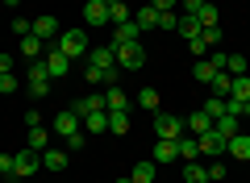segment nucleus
I'll return each mask as SVG.
<instances>
[{"instance_id":"37","label":"nucleus","mask_w":250,"mask_h":183,"mask_svg":"<svg viewBox=\"0 0 250 183\" xmlns=\"http://www.w3.org/2000/svg\"><path fill=\"white\" fill-rule=\"evenodd\" d=\"M188 46H192V59H208V42H205V38H188Z\"/></svg>"},{"instance_id":"26","label":"nucleus","mask_w":250,"mask_h":183,"mask_svg":"<svg viewBox=\"0 0 250 183\" xmlns=\"http://www.w3.org/2000/svg\"><path fill=\"white\" fill-rule=\"evenodd\" d=\"M229 100H250V75H233V83H229Z\"/></svg>"},{"instance_id":"14","label":"nucleus","mask_w":250,"mask_h":183,"mask_svg":"<svg viewBox=\"0 0 250 183\" xmlns=\"http://www.w3.org/2000/svg\"><path fill=\"white\" fill-rule=\"evenodd\" d=\"M83 21L88 25H108V4L104 0H88L83 4Z\"/></svg>"},{"instance_id":"13","label":"nucleus","mask_w":250,"mask_h":183,"mask_svg":"<svg viewBox=\"0 0 250 183\" xmlns=\"http://www.w3.org/2000/svg\"><path fill=\"white\" fill-rule=\"evenodd\" d=\"M200 154H208V158H217V154H225V138L217 129H208V133H200Z\"/></svg>"},{"instance_id":"35","label":"nucleus","mask_w":250,"mask_h":183,"mask_svg":"<svg viewBox=\"0 0 250 183\" xmlns=\"http://www.w3.org/2000/svg\"><path fill=\"white\" fill-rule=\"evenodd\" d=\"M179 34H184V38H196V34H200V21H196V17H184V13H179Z\"/></svg>"},{"instance_id":"48","label":"nucleus","mask_w":250,"mask_h":183,"mask_svg":"<svg viewBox=\"0 0 250 183\" xmlns=\"http://www.w3.org/2000/svg\"><path fill=\"white\" fill-rule=\"evenodd\" d=\"M34 125H42V113H38V108H29V113H25V129H34Z\"/></svg>"},{"instance_id":"25","label":"nucleus","mask_w":250,"mask_h":183,"mask_svg":"<svg viewBox=\"0 0 250 183\" xmlns=\"http://www.w3.org/2000/svg\"><path fill=\"white\" fill-rule=\"evenodd\" d=\"M154 158H159V163H175V158H179L175 142H171V138H159V146H154Z\"/></svg>"},{"instance_id":"10","label":"nucleus","mask_w":250,"mask_h":183,"mask_svg":"<svg viewBox=\"0 0 250 183\" xmlns=\"http://www.w3.org/2000/svg\"><path fill=\"white\" fill-rule=\"evenodd\" d=\"M46 50H50V42H42L38 34H25L21 38V54L17 59H46Z\"/></svg>"},{"instance_id":"19","label":"nucleus","mask_w":250,"mask_h":183,"mask_svg":"<svg viewBox=\"0 0 250 183\" xmlns=\"http://www.w3.org/2000/svg\"><path fill=\"white\" fill-rule=\"evenodd\" d=\"M88 62H92V67H117V54H113V46H92Z\"/></svg>"},{"instance_id":"47","label":"nucleus","mask_w":250,"mask_h":183,"mask_svg":"<svg viewBox=\"0 0 250 183\" xmlns=\"http://www.w3.org/2000/svg\"><path fill=\"white\" fill-rule=\"evenodd\" d=\"M205 171H208V179H225V166H221V163H208Z\"/></svg>"},{"instance_id":"32","label":"nucleus","mask_w":250,"mask_h":183,"mask_svg":"<svg viewBox=\"0 0 250 183\" xmlns=\"http://www.w3.org/2000/svg\"><path fill=\"white\" fill-rule=\"evenodd\" d=\"M225 71H229V75H246L250 59H242V54H225Z\"/></svg>"},{"instance_id":"44","label":"nucleus","mask_w":250,"mask_h":183,"mask_svg":"<svg viewBox=\"0 0 250 183\" xmlns=\"http://www.w3.org/2000/svg\"><path fill=\"white\" fill-rule=\"evenodd\" d=\"M9 25H13V34H17V38H25L29 29H34V21H25V17H17V21H9Z\"/></svg>"},{"instance_id":"9","label":"nucleus","mask_w":250,"mask_h":183,"mask_svg":"<svg viewBox=\"0 0 250 183\" xmlns=\"http://www.w3.org/2000/svg\"><path fill=\"white\" fill-rule=\"evenodd\" d=\"M29 34H38L42 42H59V34H62V29H59V21H54L50 13H42V17L34 21V29H29Z\"/></svg>"},{"instance_id":"52","label":"nucleus","mask_w":250,"mask_h":183,"mask_svg":"<svg viewBox=\"0 0 250 183\" xmlns=\"http://www.w3.org/2000/svg\"><path fill=\"white\" fill-rule=\"evenodd\" d=\"M9 183H17V179H9Z\"/></svg>"},{"instance_id":"7","label":"nucleus","mask_w":250,"mask_h":183,"mask_svg":"<svg viewBox=\"0 0 250 183\" xmlns=\"http://www.w3.org/2000/svg\"><path fill=\"white\" fill-rule=\"evenodd\" d=\"M117 79H121V67H92L88 62V83L92 87H117Z\"/></svg>"},{"instance_id":"15","label":"nucleus","mask_w":250,"mask_h":183,"mask_svg":"<svg viewBox=\"0 0 250 183\" xmlns=\"http://www.w3.org/2000/svg\"><path fill=\"white\" fill-rule=\"evenodd\" d=\"M175 150H179V158H188V163H196V158H200V142L192 138V133H179V138H175Z\"/></svg>"},{"instance_id":"8","label":"nucleus","mask_w":250,"mask_h":183,"mask_svg":"<svg viewBox=\"0 0 250 183\" xmlns=\"http://www.w3.org/2000/svg\"><path fill=\"white\" fill-rule=\"evenodd\" d=\"M54 129H59V138H71V133H80V129H83V117H80V113H71V108H62V113L54 117Z\"/></svg>"},{"instance_id":"20","label":"nucleus","mask_w":250,"mask_h":183,"mask_svg":"<svg viewBox=\"0 0 250 183\" xmlns=\"http://www.w3.org/2000/svg\"><path fill=\"white\" fill-rule=\"evenodd\" d=\"M138 34H142V29H138L134 17H129L125 25H113V46H121V42H138Z\"/></svg>"},{"instance_id":"34","label":"nucleus","mask_w":250,"mask_h":183,"mask_svg":"<svg viewBox=\"0 0 250 183\" xmlns=\"http://www.w3.org/2000/svg\"><path fill=\"white\" fill-rule=\"evenodd\" d=\"M192 75H196L200 83H208V79L217 75V67H213V62H208V59H196V62H192Z\"/></svg>"},{"instance_id":"40","label":"nucleus","mask_w":250,"mask_h":183,"mask_svg":"<svg viewBox=\"0 0 250 183\" xmlns=\"http://www.w3.org/2000/svg\"><path fill=\"white\" fill-rule=\"evenodd\" d=\"M200 38H205V42H208V50H213V46L221 42V25H205V29H200Z\"/></svg>"},{"instance_id":"30","label":"nucleus","mask_w":250,"mask_h":183,"mask_svg":"<svg viewBox=\"0 0 250 183\" xmlns=\"http://www.w3.org/2000/svg\"><path fill=\"white\" fill-rule=\"evenodd\" d=\"M129 179H134V183H154V163H134Z\"/></svg>"},{"instance_id":"17","label":"nucleus","mask_w":250,"mask_h":183,"mask_svg":"<svg viewBox=\"0 0 250 183\" xmlns=\"http://www.w3.org/2000/svg\"><path fill=\"white\" fill-rule=\"evenodd\" d=\"M213 129L221 133L225 142H229L233 133H242V117H233V113H225V117H217V121H213Z\"/></svg>"},{"instance_id":"27","label":"nucleus","mask_w":250,"mask_h":183,"mask_svg":"<svg viewBox=\"0 0 250 183\" xmlns=\"http://www.w3.org/2000/svg\"><path fill=\"white\" fill-rule=\"evenodd\" d=\"M184 183H208V171L200 163H184Z\"/></svg>"},{"instance_id":"41","label":"nucleus","mask_w":250,"mask_h":183,"mask_svg":"<svg viewBox=\"0 0 250 183\" xmlns=\"http://www.w3.org/2000/svg\"><path fill=\"white\" fill-rule=\"evenodd\" d=\"M159 29H179V13H159Z\"/></svg>"},{"instance_id":"5","label":"nucleus","mask_w":250,"mask_h":183,"mask_svg":"<svg viewBox=\"0 0 250 183\" xmlns=\"http://www.w3.org/2000/svg\"><path fill=\"white\" fill-rule=\"evenodd\" d=\"M154 133H159V138H171V142H175L179 133H184V121H179L175 113H154Z\"/></svg>"},{"instance_id":"1","label":"nucleus","mask_w":250,"mask_h":183,"mask_svg":"<svg viewBox=\"0 0 250 183\" xmlns=\"http://www.w3.org/2000/svg\"><path fill=\"white\" fill-rule=\"evenodd\" d=\"M25 83H29V96H50V71H46V62L42 59H34V62H25Z\"/></svg>"},{"instance_id":"4","label":"nucleus","mask_w":250,"mask_h":183,"mask_svg":"<svg viewBox=\"0 0 250 183\" xmlns=\"http://www.w3.org/2000/svg\"><path fill=\"white\" fill-rule=\"evenodd\" d=\"M34 171H42V154L25 146V150L17 154V166H13V179H29Z\"/></svg>"},{"instance_id":"36","label":"nucleus","mask_w":250,"mask_h":183,"mask_svg":"<svg viewBox=\"0 0 250 183\" xmlns=\"http://www.w3.org/2000/svg\"><path fill=\"white\" fill-rule=\"evenodd\" d=\"M80 150H88V133H71V138H67V154H80Z\"/></svg>"},{"instance_id":"42","label":"nucleus","mask_w":250,"mask_h":183,"mask_svg":"<svg viewBox=\"0 0 250 183\" xmlns=\"http://www.w3.org/2000/svg\"><path fill=\"white\" fill-rule=\"evenodd\" d=\"M17 71V54H0V75H13Z\"/></svg>"},{"instance_id":"6","label":"nucleus","mask_w":250,"mask_h":183,"mask_svg":"<svg viewBox=\"0 0 250 183\" xmlns=\"http://www.w3.org/2000/svg\"><path fill=\"white\" fill-rule=\"evenodd\" d=\"M42 62H46V71H50V79H62L67 71H71V59H67V54H62L54 42H50V50H46V59H42Z\"/></svg>"},{"instance_id":"28","label":"nucleus","mask_w":250,"mask_h":183,"mask_svg":"<svg viewBox=\"0 0 250 183\" xmlns=\"http://www.w3.org/2000/svg\"><path fill=\"white\" fill-rule=\"evenodd\" d=\"M138 104H142L146 113H159V87H142V92H138Z\"/></svg>"},{"instance_id":"38","label":"nucleus","mask_w":250,"mask_h":183,"mask_svg":"<svg viewBox=\"0 0 250 183\" xmlns=\"http://www.w3.org/2000/svg\"><path fill=\"white\" fill-rule=\"evenodd\" d=\"M205 4H208V0H179V13H184V17H196Z\"/></svg>"},{"instance_id":"16","label":"nucleus","mask_w":250,"mask_h":183,"mask_svg":"<svg viewBox=\"0 0 250 183\" xmlns=\"http://www.w3.org/2000/svg\"><path fill=\"white\" fill-rule=\"evenodd\" d=\"M225 154L229 158H250V133H233V138L225 142Z\"/></svg>"},{"instance_id":"3","label":"nucleus","mask_w":250,"mask_h":183,"mask_svg":"<svg viewBox=\"0 0 250 183\" xmlns=\"http://www.w3.org/2000/svg\"><path fill=\"white\" fill-rule=\"evenodd\" d=\"M54 46H59L67 59H88V34H83V29H62Z\"/></svg>"},{"instance_id":"46","label":"nucleus","mask_w":250,"mask_h":183,"mask_svg":"<svg viewBox=\"0 0 250 183\" xmlns=\"http://www.w3.org/2000/svg\"><path fill=\"white\" fill-rule=\"evenodd\" d=\"M150 4H154L159 13H175V9H179V0H150Z\"/></svg>"},{"instance_id":"18","label":"nucleus","mask_w":250,"mask_h":183,"mask_svg":"<svg viewBox=\"0 0 250 183\" xmlns=\"http://www.w3.org/2000/svg\"><path fill=\"white\" fill-rule=\"evenodd\" d=\"M104 108H108V113H125V108H129V100H125L121 83H117V87H104Z\"/></svg>"},{"instance_id":"33","label":"nucleus","mask_w":250,"mask_h":183,"mask_svg":"<svg viewBox=\"0 0 250 183\" xmlns=\"http://www.w3.org/2000/svg\"><path fill=\"white\" fill-rule=\"evenodd\" d=\"M108 133H129V108L125 113H108Z\"/></svg>"},{"instance_id":"43","label":"nucleus","mask_w":250,"mask_h":183,"mask_svg":"<svg viewBox=\"0 0 250 183\" xmlns=\"http://www.w3.org/2000/svg\"><path fill=\"white\" fill-rule=\"evenodd\" d=\"M13 166H17V154H0V175L13 179Z\"/></svg>"},{"instance_id":"2","label":"nucleus","mask_w":250,"mask_h":183,"mask_svg":"<svg viewBox=\"0 0 250 183\" xmlns=\"http://www.w3.org/2000/svg\"><path fill=\"white\" fill-rule=\"evenodd\" d=\"M113 54H117V67H125V71L146 67V46L142 42H121V46H113Z\"/></svg>"},{"instance_id":"24","label":"nucleus","mask_w":250,"mask_h":183,"mask_svg":"<svg viewBox=\"0 0 250 183\" xmlns=\"http://www.w3.org/2000/svg\"><path fill=\"white\" fill-rule=\"evenodd\" d=\"M46 146H50V129H46V125H34V129H29V150L42 154Z\"/></svg>"},{"instance_id":"53","label":"nucleus","mask_w":250,"mask_h":183,"mask_svg":"<svg viewBox=\"0 0 250 183\" xmlns=\"http://www.w3.org/2000/svg\"><path fill=\"white\" fill-rule=\"evenodd\" d=\"M0 4H4V0H0Z\"/></svg>"},{"instance_id":"29","label":"nucleus","mask_w":250,"mask_h":183,"mask_svg":"<svg viewBox=\"0 0 250 183\" xmlns=\"http://www.w3.org/2000/svg\"><path fill=\"white\" fill-rule=\"evenodd\" d=\"M125 21H129V4H125V0L108 4V25H125Z\"/></svg>"},{"instance_id":"39","label":"nucleus","mask_w":250,"mask_h":183,"mask_svg":"<svg viewBox=\"0 0 250 183\" xmlns=\"http://www.w3.org/2000/svg\"><path fill=\"white\" fill-rule=\"evenodd\" d=\"M205 113L213 117V121H217V117H225V96H213V100L205 104Z\"/></svg>"},{"instance_id":"12","label":"nucleus","mask_w":250,"mask_h":183,"mask_svg":"<svg viewBox=\"0 0 250 183\" xmlns=\"http://www.w3.org/2000/svg\"><path fill=\"white\" fill-rule=\"evenodd\" d=\"M208 129H213V117H208L205 108H196V113L184 121V133H192V138H200V133H208Z\"/></svg>"},{"instance_id":"22","label":"nucleus","mask_w":250,"mask_h":183,"mask_svg":"<svg viewBox=\"0 0 250 183\" xmlns=\"http://www.w3.org/2000/svg\"><path fill=\"white\" fill-rule=\"evenodd\" d=\"M83 133H92V138L96 133H108V113H88L83 117Z\"/></svg>"},{"instance_id":"51","label":"nucleus","mask_w":250,"mask_h":183,"mask_svg":"<svg viewBox=\"0 0 250 183\" xmlns=\"http://www.w3.org/2000/svg\"><path fill=\"white\" fill-rule=\"evenodd\" d=\"M208 183H221V179H208Z\"/></svg>"},{"instance_id":"50","label":"nucleus","mask_w":250,"mask_h":183,"mask_svg":"<svg viewBox=\"0 0 250 183\" xmlns=\"http://www.w3.org/2000/svg\"><path fill=\"white\" fill-rule=\"evenodd\" d=\"M117 183H134V179H129V175H121V179H117Z\"/></svg>"},{"instance_id":"23","label":"nucleus","mask_w":250,"mask_h":183,"mask_svg":"<svg viewBox=\"0 0 250 183\" xmlns=\"http://www.w3.org/2000/svg\"><path fill=\"white\" fill-rule=\"evenodd\" d=\"M229 83H233L229 71H217V75L208 79V92H213V96H229Z\"/></svg>"},{"instance_id":"45","label":"nucleus","mask_w":250,"mask_h":183,"mask_svg":"<svg viewBox=\"0 0 250 183\" xmlns=\"http://www.w3.org/2000/svg\"><path fill=\"white\" fill-rule=\"evenodd\" d=\"M17 87H21L17 75H0V92H17Z\"/></svg>"},{"instance_id":"21","label":"nucleus","mask_w":250,"mask_h":183,"mask_svg":"<svg viewBox=\"0 0 250 183\" xmlns=\"http://www.w3.org/2000/svg\"><path fill=\"white\" fill-rule=\"evenodd\" d=\"M134 25H138V29H159V9H154V4L138 9V13H134Z\"/></svg>"},{"instance_id":"49","label":"nucleus","mask_w":250,"mask_h":183,"mask_svg":"<svg viewBox=\"0 0 250 183\" xmlns=\"http://www.w3.org/2000/svg\"><path fill=\"white\" fill-rule=\"evenodd\" d=\"M242 117H250V100H242Z\"/></svg>"},{"instance_id":"31","label":"nucleus","mask_w":250,"mask_h":183,"mask_svg":"<svg viewBox=\"0 0 250 183\" xmlns=\"http://www.w3.org/2000/svg\"><path fill=\"white\" fill-rule=\"evenodd\" d=\"M196 21H200V29H205V25H221V13H217V4H213V0H208L205 9L196 13Z\"/></svg>"},{"instance_id":"11","label":"nucleus","mask_w":250,"mask_h":183,"mask_svg":"<svg viewBox=\"0 0 250 183\" xmlns=\"http://www.w3.org/2000/svg\"><path fill=\"white\" fill-rule=\"evenodd\" d=\"M67 163H71L67 150H59V146H46L42 150V166H46V171H67Z\"/></svg>"}]
</instances>
